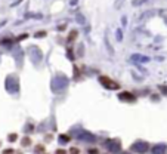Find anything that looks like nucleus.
<instances>
[{
  "label": "nucleus",
  "instance_id": "obj_4",
  "mask_svg": "<svg viewBox=\"0 0 167 154\" xmlns=\"http://www.w3.org/2000/svg\"><path fill=\"white\" fill-rule=\"evenodd\" d=\"M79 139H80V141H83V142H90V144L96 141L95 135H92L90 132H81V133L79 135Z\"/></svg>",
  "mask_w": 167,
  "mask_h": 154
},
{
  "label": "nucleus",
  "instance_id": "obj_9",
  "mask_svg": "<svg viewBox=\"0 0 167 154\" xmlns=\"http://www.w3.org/2000/svg\"><path fill=\"white\" fill-rule=\"evenodd\" d=\"M59 139L62 141V142H68V141H70L71 138H70L68 135H59Z\"/></svg>",
  "mask_w": 167,
  "mask_h": 154
},
{
  "label": "nucleus",
  "instance_id": "obj_17",
  "mask_svg": "<svg viewBox=\"0 0 167 154\" xmlns=\"http://www.w3.org/2000/svg\"><path fill=\"white\" fill-rule=\"evenodd\" d=\"M28 37V34H21L19 37H18V40H22V38H27Z\"/></svg>",
  "mask_w": 167,
  "mask_h": 154
},
{
  "label": "nucleus",
  "instance_id": "obj_16",
  "mask_svg": "<svg viewBox=\"0 0 167 154\" xmlns=\"http://www.w3.org/2000/svg\"><path fill=\"white\" fill-rule=\"evenodd\" d=\"M14 153H15V151L12 150V148H8V150H5V151H3V154H14Z\"/></svg>",
  "mask_w": 167,
  "mask_h": 154
},
{
  "label": "nucleus",
  "instance_id": "obj_19",
  "mask_svg": "<svg viewBox=\"0 0 167 154\" xmlns=\"http://www.w3.org/2000/svg\"><path fill=\"white\" fill-rule=\"evenodd\" d=\"M120 154H130V153H120Z\"/></svg>",
  "mask_w": 167,
  "mask_h": 154
},
{
  "label": "nucleus",
  "instance_id": "obj_10",
  "mask_svg": "<svg viewBox=\"0 0 167 154\" xmlns=\"http://www.w3.org/2000/svg\"><path fill=\"white\" fill-rule=\"evenodd\" d=\"M68 154H80V150L75 148V147H71L70 151H68Z\"/></svg>",
  "mask_w": 167,
  "mask_h": 154
},
{
  "label": "nucleus",
  "instance_id": "obj_20",
  "mask_svg": "<svg viewBox=\"0 0 167 154\" xmlns=\"http://www.w3.org/2000/svg\"><path fill=\"white\" fill-rule=\"evenodd\" d=\"M18 154H21V153H18Z\"/></svg>",
  "mask_w": 167,
  "mask_h": 154
},
{
  "label": "nucleus",
  "instance_id": "obj_12",
  "mask_svg": "<svg viewBox=\"0 0 167 154\" xmlns=\"http://www.w3.org/2000/svg\"><path fill=\"white\" fill-rule=\"evenodd\" d=\"M16 138H18V135H16V133H10V135L8 136V139L10 141V142H14V141H16Z\"/></svg>",
  "mask_w": 167,
  "mask_h": 154
},
{
  "label": "nucleus",
  "instance_id": "obj_8",
  "mask_svg": "<svg viewBox=\"0 0 167 154\" xmlns=\"http://www.w3.org/2000/svg\"><path fill=\"white\" fill-rule=\"evenodd\" d=\"M30 144H31V139H30L28 136L22 138V141H21V145H22V147H28Z\"/></svg>",
  "mask_w": 167,
  "mask_h": 154
},
{
  "label": "nucleus",
  "instance_id": "obj_3",
  "mask_svg": "<svg viewBox=\"0 0 167 154\" xmlns=\"http://www.w3.org/2000/svg\"><path fill=\"white\" fill-rule=\"evenodd\" d=\"M105 148H108L110 153H118L121 150V142H120V139H107L105 141Z\"/></svg>",
  "mask_w": 167,
  "mask_h": 154
},
{
  "label": "nucleus",
  "instance_id": "obj_13",
  "mask_svg": "<svg viewBox=\"0 0 167 154\" xmlns=\"http://www.w3.org/2000/svg\"><path fill=\"white\" fill-rule=\"evenodd\" d=\"M55 154H68V153L64 150V148H58V150L55 151Z\"/></svg>",
  "mask_w": 167,
  "mask_h": 154
},
{
  "label": "nucleus",
  "instance_id": "obj_18",
  "mask_svg": "<svg viewBox=\"0 0 167 154\" xmlns=\"http://www.w3.org/2000/svg\"><path fill=\"white\" fill-rule=\"evenodd\" d=\"M36 151H38V153H42V151H43V145H40V147H37V148H36Z\"/></svg>",
  "mask_w": 167,
  "mask_h": 154
},
{
  "label": "nucleus",
  "instance_id": "obj_15",
  "mask_svg": "<svg viewBox=\"0 0 167 154\" xmlns=\"http://www.w3.org/2000/svg\"><path fill=\"white\" fill-rule=\"evenodd\" d=\"M160 91H161L164 95H167V86H160Z\"/></svg>",
  "mask_w": 167,
  "mask_h": 154
},
{
  "label": "nucleus",
  "instance_id": "obj_7",
  "mask_svg": "<svg viewBox=\"0 0 167 154\" xmlns=\"http://www.w3.org/2000/svg\"><path fill=\"white\" fill-rule=\"evenodd\" d=\"M77 36H79V31H77V30H71L70 34H68V38H67V40H68V42H74L75 38H77Z\"/></svg>",
  "mask_w": 167,
  "mask_h": 154
},
{
  "label": "nucleus",
  "instance_id": "obj_11",
  "mask_svg": "<svg viewBox=\"0 0 167 154\" xmlns=\"http://www.w3.org/2000/svg\"><path fill=\"white\" fill-rule=\"evenodd\" d=\"M87 154H99V150L95 148V147H92V148H89V150H87Z\"/></svg>",
  "mask_w": 167,
  "mask_h": 154
},
{
  "label": "nucleus",
  "instance_id": "obj_14",
  "mask_svg": "<svg viewBox=\"0 0 167 154\" xmlns=\"http://www.w3.org/2000/svg\"><path fill=\"white\" fill-rule=\"evenodd\" d=\"M46 36V31H38V33H36V37H44Z\"/></svg>",
  "mask_w": 167,
  "mask_h": 154
},
{
  "label": "nucleus",
  "instance_id": "obj_1",
  "mask_svg": "<svg viewBox=\"0 0 167 154\" xmlns=\"http://www.w3.org/2000/svg\"><path fill=\"white\" fill-rule=\"evenodd\" d=\"M99 83L104 87L110 89V91H117V89H120V85L117 82H114L112 79H110L108 76H101L99 77Z\"/></svg>",
  "mask_w": 167,
  "mask_h": 154
},
{
  "label": "nucleus",
  "instance_id": "obj_2",
  "mask_svg": "<svg viewBox=\"0 0 167 154\" xmlns=\"http://www.w3.org/2000/svg\"><path fill=\"white\" fill-rule=\"evenodd\" d=\"M130 150L133 153H138V154H145L149 150V144L146 141H136V142L130 147Z\"/></svg>",
  "mask_w": 167,
  "mask_h": 154
},
{
  "label": "nucleus",
  "instance_id": "obj_5",
  "mask_svg": "<svg viewBox=\"0 0 167 154\" xmlns=\"http://www.w3.org/2000/svg\"><path fill=\"white\" fill-rule=\"evenodd\" d=\"M118 99L120 101H124V102H135L136 101V96L130 92H121L118 95Z\"/></svg>",
  "mask_w": 167,
  "mask_h": 154
},
{
  "label": "nucleus",
  "instance_id": "obj_6",
  "mask_svg": "<svg viewBox=\"0 0 167 154\" xmlns=\"http://www.w3.org/2000/svg\"><path fill=\"white\" fill-rule=\"evenodd\" d=\"M167 150L166 144H158V145H154L152 147V154H164Z\"/></svg>",
  "mask_w": 167,
  "mask_h": 154
}]
</instances>
